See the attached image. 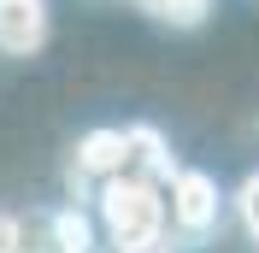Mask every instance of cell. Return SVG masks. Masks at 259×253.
Listing matches in <instances>:
<instances>
[{
  "label": "cell",
  "mask_w": 259,
  "mask_h": 253,
  "mask_svg": "<svg viewBox=\"0 0 259 253\" xmlns=\"http://www.w3.org/2000/svg\"><path fill=\"white\" fill-rule=\"evenodd\" d=\"M118 171H124V130H89L77 142V153H71V183L100 189Z\"/></svg>",
  "instance_id": "3"
},
{
  "label": "cell",
  "mask_w": 259,
  "mask_h": 253,
  "mask_svg": "<svg viewBox=\"0 0 259 253\" xmlns=\"http://www.w3.org/2000/svg\"><path fill=\"white\" fill-rule=\"evenodd\" d=\"M236 218H242V230H247V241L259 247V171L247 177L242 189H236Z\"/></svg>",
  "instance_id": "8"
},
{
  "label": "cell",
  "mask_w": 259,
  "mask_h": 253,
  "mask_svg": "<svg viewBox=\"0 0 259 253\" xmlns=\"http://www.w3.org/2000/svg\"><path fill=\"white\" fill-rule=\"evenodd\" d=\"M171 171H177V159H171V142H165L153 124H130V130H124V171H118V177L165 183Z\"/></svg>",
  "instance_id": "4"
},
{
  "label": "cell",
  "mask_w": 259,
  "mask_h": 253,
  "mask_svg": "<svg viewBox=\"0 0 259 253\" xmlns=\"http://www.w3.org/2000/svg\"><path fill=\"white\" fill-rule=\"evenodd\" d=\"M165 189V230H177L183 241H206L218 230V183L206 171H171Z\"/></svg>",
  "instance_id": "2"
},
{
  "label": "cell",
  "mask_w": 259,
  "mask_h": 253,
  "mask_svg": "<svg viewBox=\"0 0 259 253\" xmlns=\"http://www.w3.org/2000/svg\"><path fill=\"white\" fill-rule=\"evenodd\" d=\"M0 253H24V224L12 212H0Z\"/></svg>",
  "instance_id": "9"
},
{
  "label": "cell",
  "mask_w": 259,
  "mask_h": 253,
  "mask_svg": "<svg viewBox=\"0 0 259 253\" xmlns=\"http://www.w3.org/2000/svg\"><path fill=\"white\" fill-rule=\"evenodd\" d=\"M147 253H159V247H147Z\"/></svg>",
  "instance_id": "10"
},
{
  "label": "cell",
  "mask_w": 259,
  "mask_h": 253,
  "mask_svg": "<svg viewBox=\"0 0 259 253\" xmlns=\"http://www.w3.org/2000/svg\"><path fill=\"white\" fill-rule=\"evenodd\" d=\"M100 224L118 253H147L165 241V189L142 177H106L100 183Z\"/></svg>",
  "instance_id": "1"
},
{
  "label": "cell",
  "mask_w": 259,
  "mask_h": 253,
  "mask_svg": "<svg viewBox=\"0 0 259 253\" xmlns=\"http://www.w3.org/2000/svg\"><path fill=\"white\" fill-rule=\"evenodd\" d=\"M48 41V0H0V53H35Z\"/></svg>",
  "instance_id": "5"
},
{
  "label": "cell",
  "mask_w": 259,
  "mask_h": 253,
  "mask_svg": "<svg viewBox=\"0 0 259 253\" xmlns=\"http://www.w3.org/2000/svg\"><path fill=\"white\" fill-rule=\"evenodd\" d=\"M48 241L35 253H95V224H89V212H77V206H59V212H48Z\"/></svg>",
  "instance_id": "6"
},
{
  "label": "cell",
  "mask_w": 259,
  "mask_h": 253,
  "mask_svg": "<svg viewBox=\"0 0 259 253\" xmlns=\"http://www.w3.org/2000/svg\"><path fill=\"white\" fill-rule=\"evenodd\" d=\"M142 6L165 24H200L206 18V0H142Z\"/></svg>",
  "instance_id": "7"
}]
</instances>
